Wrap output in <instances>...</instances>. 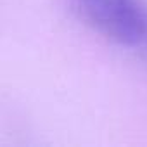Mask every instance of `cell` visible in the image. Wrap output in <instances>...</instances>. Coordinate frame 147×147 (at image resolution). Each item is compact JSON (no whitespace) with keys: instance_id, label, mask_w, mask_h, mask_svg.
<instances>
[{"instance_id":"obj_1","label":"cell","mask_w":147,"mask_h":147,"mask_svg":"<svg viewBox=\"0 0 147 147\" xmlns=\"http://www.w3.org/2000/svg\"><path fill=\"white\" fill-rule=\"evenodd\" d=\"M87 23L106 38L138 47L147 30V7L140 0H76Z\"/></svg>"},{"instance_id":"obj_2","label":"cell","mask_w":147,"mask_h":147,"mask_svg":"<svg viewBox=\"0 0 147 147\" xmlns=\"http://www.w3.org/2000/svg\"><path fill=\"white\" fill-rule=\"evenodd\" d=\"M138 47H144L145 52H147V30H145V33H144V36H142V40H140V43H138Z\"/></svg>"}]
</instances>
